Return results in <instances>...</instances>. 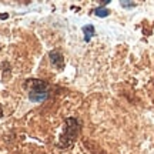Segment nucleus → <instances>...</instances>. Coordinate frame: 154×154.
I'll return each mask as SVG.
<instances>
[{
  "instance_id": "f257e3e1",
  "label": "nucleus",
  "mask_w": 154,
  "mask_h": 154,
  "mask_svg": "<svg viewBox=\"0 0 154 154\" xmlns=\"http://www.w3.org/2000/svg\"><path fill=\"white\" fill-rule=\"evenodd\" d=\"M24 88L27 90L29 100L33 103H42L44 100L49 99V86L47 83H44L43 80L38 79H30L24 83Z\"/></svg>"
},
{
  "instance_id": "f03ea898",
  "label": "nucleus",
  "mask_w": 154,
  "mask_h": 154,
  "mask_svg": "<svg viewBox=\"0 0 154 154\" xmlns=\"http://www.w3.org/2000/svg\"><path fill=\"white\" fill-rule=\"evenodd\" d=\"M66 123H67V126H66V128H64V134H63L60 138L61 147H64V146H66V147L72 146L73 141L76 140L79 131H80V123H79V120L70 117V119L66 120Z\"/></svg>"
},
{
  "instance_id": "7ed1b4c3",
  "label": "nucleus",
  "mask_w": 154,
  "mask_h": 154,
  "mask_svg": "<svg viewBox=\"0 0 154 154\" xmlns=\"http://www.w3.org/2000/svg\"><path fill=\"white\" fill-rule=\"evenodd\" d=\"M49 57H50L51 64H53L57 70H63V69H64V56L61 54V51H59V50H51L49 53Z\"/></svg>"
},
{
  "instance_id": "20e7f679",
  "label": "nucleus",
  "mask_w": 154,
  "mask_h": 154,
  "mask_svg": "<svg viewBox=\"0 0 154 154\" xmlns=\"http://www.w3.org/2000/svg\"><path fill=\"white\" fill-rule=\"evenodd\" d=\"M83 33H84V40L86 42H90L91 40V37H93L94 34H96V30H94V26L93 24H87V26H83Z\"/></svg>"
},
{
  "instance_id": "39448f33",
  "label": "nucleus",
  "mask_w": 154,
  "mask_h": 154,
  "mask_svg": "<svg viewBox=\"0 0 154 154\" xmlns=\"http://www.w3.org/2000/svg\"><path fill=\"white\" fill-rule=\"evenodd\" d=\"M94 14L99 17H107L110 14V10H107L106 7H97V9H94Z\"/></svg>"
},
{
  "instance_id": "423d86ee",
  "label": "nucleus",
  "mask_w": 154,
  "mask_h": 154,
  "mask_svg": "<svg viewBox=\"0 0 154 154\" xmlns=\"http://www.w3.org/2000/svg\"><path fill=\"white\" fill-rule=\"evenodd\" d=\"M121 6L128 9V7H134V6H136V3H133V2H121Z\"/></svg>"
},
{
  "instance_id": "0eeeda50",
  "label": "nucleus",
  "mask_w": 154,
  "mask_h": 154,
  "mask_svg": "<svg viewBox=\"0 0 154 154\" xmlns=\"http://www.w3.org/2000/svg\"><path fill=\"white\" fill-rule=\"evenodd\" d=\"M7 17H9V14H7V13H5V14H0V19H2V20H5V19H7Z\"/></svg>"
},
{
  "instance_id": "6e6552de",
  "label": "nucleus",
  "mask_w": 154,
  "mask_h": 154,
  "mask_svg": "<svg viewBox=\"0 0 154 154\" xmlns=\"http://www.w3.org/2000/svg\"><path fill=\"white\" fill-rule=\"evenodd\" d=\"M0 117H2V106H0Z\"/></svg>"
}]
</instances>
